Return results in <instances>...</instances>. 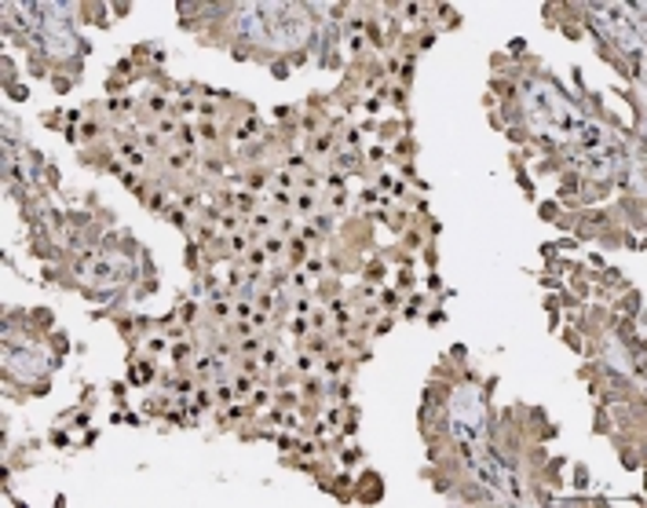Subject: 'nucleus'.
<instances>
[{"label":"nucleus","mask_w":647,"mask_h":508,"mask_svg":"<svg viewBox=\"0 0 647 508\" xmlns=\"http://www.w3.org/2000/svg\"><path fill=\"white\" fill-rule=\"evenodd\" d=\"M450 432L458 435L461 443H479L487 432V417H483V398L476 388H458L450 398Z\"/></svg>","instance_id":"obj_3"},{"label":"nucleus","mask_w":647,"mask_h":508,"mask_svg":"<svg viewBox=\"0 0 647 508\" xmlns=\"http://www.w3.org/2000/svg\"><path fill=\"white\" fill-rule=\"evenodd\" d=\"M523 106H526V114H531L534 125L553 139H574V132H578V125H582L574 103L549 81H526L523 84Z\"/></svg>","instance_id":"obj_1"},{"label":"nucleus","mask_w":647,"mask_h":508,"mask_svg":"<svg viewBox=\"0 0 647 508\" xmlns=\"http://www.w3.org/2000/svg\"><path fill=\"white\" fill-rule=\"evenodd\" d=\"M589 19H593V27L618 48V52L640 55V48H644L640 8H629V4H589Z\"/></svg>","instance_id":"obj_2"},{"label":"nucleus","mask_w":647,"mask_h":508,"mask_svg":"<svg viewBox=\"0 0 647 508\" xmlns=\"http://www.w3.org/2000/svg\"><path fill=\"white\" fill-rule=\"evenodd\" d=\"M81 274L92 278L95 286H114V282H122V278L132 274V263L122 260V257H100V260H92L81 268Z\"/></svg>","instance_id":"obj_7"},{"label":"nucleus","mask_w":647,"mask_h":508,"mask_svg":"<svg viewBox=\"0 0 647 508\" xmlns=\"http://www.w3.org/2000/svg\"><path fill=\"white\" fill-rule=\"evenodd\" d=\"M469 468L476 471L479 483H483L487 490H494V494H509V498H520V483H516V476H512V468H509L505 462H501L498 454H490V450L472 454Z\"/></svg>","instance_id":"obj_5"},{"label":"nucleus","mask_w":647,"mask_h":508,"mask_svg":"<svg viewBox=\"0 0 647 508\" xmlns=\"http://www.w3.org/2000/svg\"><path fill=\"white\" fill-rule=\"evenodd\" d=\"M271 33L274 48H293L311 38V15L301 4H271Z\"/></svg>","instance_id":"obj_4"},{"label":"nucleus","mask_w":647,"mask_h":508,"mask_svg":"<svg viewBox=\"0 0 647 508\" xmlns=\"http://www.w3.org/2000/svg\"><path fill=\"white\" fill-rule=\"evenodd\" d=\"M4 366H8L11 373H15V377L33 381V377H41V373L48 370V359H44L33 344L19 341V344H8V348H4Z\"/></svg>","instance_id":"obj_6"}]
</instances>
